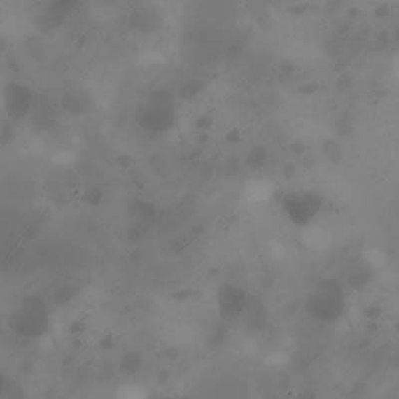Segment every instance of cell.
I'll return each instance as SVG.
<instances>
[{
  "label": "cell",
  "instance_id": "obj_1",
  "mask_svg": "<svg viewBox=\"0 0 399 399\" xmlns=\"http://www.w3.org/2000/svg\"><path fill=\"white\" fill-rule=\"evenodd\" d=\"M347 297L346 288L335 279L318 281L307 293L304 311L309 318L318 323L332 325L346 314Z\"/></svg>",
  "mask_w": 399,
  "mask_h": 399
},
{
  "label": "cell",
  "instance_id": "obj_2",
  "mask_svg": "<svg viewBox=\"0 0 399 399\" xmlns=\"http://www.w3.org/2000/svg\"><path fill=\"white\" fill-rule=\"evenodd\" d=\"M281 205L290 224L298 227H306L318 218L323 200L314 193H290L283 197Z\"/></svg>",
  "mask_w": 399,
  "mask_h": 399
},
{
  "label": "cell",
  "instance_id": "obj_3",
  "mask_svg": "<svg viewBox=\"0 0 399 399\" xmlns=\"http://www.w3.org/2000/svg\"><path fill=\"white\" fill-rule=\"evenodd\" d=\"M48 325L46 307L43 302L29 298L22 306L14 312L10 318L11 328L23 337H38L46 332Z\"/></svg>",
  "mask_w": 399,
  "mask_h": 399
},
{
  "label": "cell",
  "instance_id": "obj_4",
  "mask_svg": "<svg viewBox=\"0 0 399 399\" xmlns=\"http://www.w3.org/2000/svg\"><path fill=\"white\" fill-rule=\"evenodd\" d=\"M251 295L245 288L233 283H223L218 288L216 302L220 318L234 323L243 318Z\"/></svg>",
  "mask_w": 399,
  "mask_h": 399
},
{
  "label": "cell",
  "instance_id": "obj_5",
  "mask_svg": "<svg viewBox=\"0 0 399 399\" xmlns=\"http://www.w3.org/2000/svg\"><path fill=\"white\" fill-rule=\"evenodd\" d=\"M140 123L148 130H165L172 122L171 100L166 92H155L141 109Z\"/></svg>",
  "mask_w": 399,
  "mask_h": 399
},
{
  "label": "cell",
  "instance_id": "obj_6",
  "mask_svg": "<svg viewBox=\"0 0 399 399\" xmlns=\"http://www.w3.org/2000/svg\"><path fill=\"white\" fill-rule=\"evenodd\" d=\"M11 108L16 114L27 111L30 104V94L22 87H15L10 97Z\"/></svg>",
  "mask_w": 399,
  "mask_h": 399
},
{
  "label": "cell",
  "instance_id": "obj_7",
  "mask_svg": "<svg viewBox=\"0 0 399 399\" xmlns=\"http://www.w3.org/2000/svg\"><path fill=\"white\" fill-rule=\"evenodd\" d=\"M370 278V274L366 269L363 267H356V272H351L349 276V281H351V285L356 286H360L365 285L366 279Z\"/></svg>",
  "mask_w": 399,
  "mask_h": 399
},
{
  "label": "cell",
  "instance_id": "obj_8",
  "mask_svg": "<svg viewBox=\"0 0 399 399\" xmlns=\"http://www.w3.org/2000/svg\"><path fill=\"white\" fill-rule=\"evenodd\" d=\"M250 161L253 165L255 164H259L260 162L264 161L265 159V152L264 150L262 149H255L253 151V153L251 154L250 156Z\"/></svg>",
  "mask_w": 399,
  "mask_h": 399
},
{
  "label": "cell",
  "instance_id": "obj_9",
  "mask_svg": "<svg viewBox=\"0 0 399 399\" xmlns=\"http://www.w3.org/2000/svg\"><path fill=\"white\" fill-rule=\"evenodd\" d=\"M138 358H136L135 356H131L130 358L124 359V368L127 370V372H133L136 368L138 366Z\"/></svg>",
  "mask_w": 399,
  "mask_h": 399
},
{
  "label": "cell",
  "instance_id": "obj_10",
  "mask_svg": "<svg viewBox=\"0 0 399 399\" xmlns=\"http://www.w3.org/2000/svg\"><path fill=\"white\" fill-rule=\"evenodd\" d=\"M229 135L231 136V139L229 140L230 142H238L239 134L230 132Z\"/></svg>",
  "mask_w": 399,
  "mask_h": 399
},
{
  "label": "cell",
  "instance_id": "obj_11",
  "mask_svg": "<svg viewBox=\"0 0 399 399\" xmlns=\"http://www.w3.org/2000/svg\"><path fill=\"white\" fill-rule=\"evenodd\" d=\"M4 387H6V382H4V377L0 374V394L4 393Z\"/></svg>",
  "mask_w": 399,
  "mask_h": 399
}]
</instances>
